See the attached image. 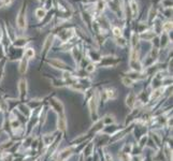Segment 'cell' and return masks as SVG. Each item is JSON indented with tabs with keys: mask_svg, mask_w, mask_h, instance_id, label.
<instances>
[{
	"mask_svg": "<svg viewBox=\"0 0 173 161\" xmlns=\"http://www.w3.org/2000/svg\"><path fill=\"white\" fill-rule=\"evenodd\" d=\"M51 44H52V38L49 37L48 40H46V43H45V45H44V51H48L51 46Z\"/></svg>",
	"mask_w": 173,
	"mask_h": 161,
	"instance_id": "obj_5",
	"label": "cell"
},
{
	"mask_svg": "<svg viewBox=\"0 0 173 161\" xmlns=\"http://www.w3.org/2000/svg\"><path fill=\"white\" fill-rule=\"evenodd\" d=\"M50 63H52V65L56 66L57 68H64V67H65V63H64V62H61V61H59V60H51V61H50Z\"/></svg>",
	"mask_w": 173,
	"mask_h": 161,
	"instance_id": "obj_4",
	"label": "cell"
},
{
	"mask_svg": "<svg viewBox=\"0 0 173 161\" xmlns=\"http://www.w3.org/2000/svg\"><path fill=\"white\" fill-rule=\"evenodd\" d=\"M44 15H45V11H44V10H42V9L37 10V16H38L39 18L44 17Z\"/></svg>",
	"mask_w": 173,
	"mask_h": 161,
	"instance_id": "obj_6",
	"label": "cell"
},
{
	"mask_svg": "<svg viewBox=\"0 0 173 161\" xmlns=\"http://www.w3.org/2000/svg\"><path fill=\"white\" fill-rule=\"evenodd\" d=\"M17 24L20 28H24L25 27V15H24V10H22L19 14H18V17H17Z\"/></svg>",
	"mask_w": 173,
	"mask_h": 161,
	"instance_id": "obj_1",
	"label": "cell"
},
{
	"mask_svg": "<svg viewBox=\"0 0 173 161\" xmlns=\"http://www.w3.org/2000/svg\"><path fill=\"white\" fill-rule=\"evenodd\" d=\"M113 31H114V34H115V36H120V34H122V33H120V29H118V28H115Z\"/></svg>",
	"mask_w": 173,
	"mask_h": 161,
	"instance_id": "obj_8",
	"label": "cell"
},
{
	"mask_svg": "<svg viewBox=\"0 0 173 161\" xmlns=\"http://www.w3.org/2000/svg\"><path fill=\"white\" fill-rule=\"evenodd\" d=\"M25 54H26V57H27V58H31V57L34 56V52H33V50H31V49H29Z\"/></svg>",
	"mask_w": 173,
	"mask_h": 161,
	"instance_id": "obj_7",
	"label": "cell"
},
{
	"mask_svg": "<svg viewBox=\"0 0 173 161\" xmlns=\"http://www.w3.org/2000/svg\"><path fill=\"white\" fill-rule=\"evenodd\" d=\"M19 88H20V94L25 95L26 94V80H24V79L22 80L20 85H19Z\"/></svg>",
	"mask_w": 173,
	"mask_h": 161,
	"instance_id": "obj_3",
	"label": "cell"
},
{
	"mask_svg": "<svg viewBox=\"0 0 173 161\" xmlns=\"http://www.w3.org/2000/svg\"><path fill=\"white\" fill-rule=\"evenodd\" d=\"M26 70H27V59H23L20 67H19V71H20V73H25Z\"/></svg>",
	"mask_w": 173,
	"mask_h": 161,
	"instance_id": "obj_2",
	"label": "cell"
}]
</instances>
